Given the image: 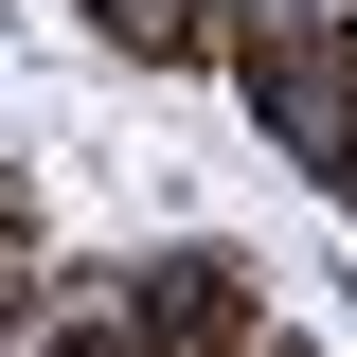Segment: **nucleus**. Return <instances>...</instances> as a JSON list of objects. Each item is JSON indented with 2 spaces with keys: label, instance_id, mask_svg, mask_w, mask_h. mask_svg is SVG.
<instances>
[{
  "label": "nucleus",
  "instance_id": "f257e3e1",
  "mask_svg": "<svg viewBox=\"0 0 357 357\" xmlns=\"http://www.w3.org/2000/svg\"><path fill=\"white\" fill-rule=\"evenodd\" d=\"M107 36H126V54H178V36H197V0H107Z\"/></svg>",
  "mask_w": 357,
  "mask_h": 357
}]
</instances>
